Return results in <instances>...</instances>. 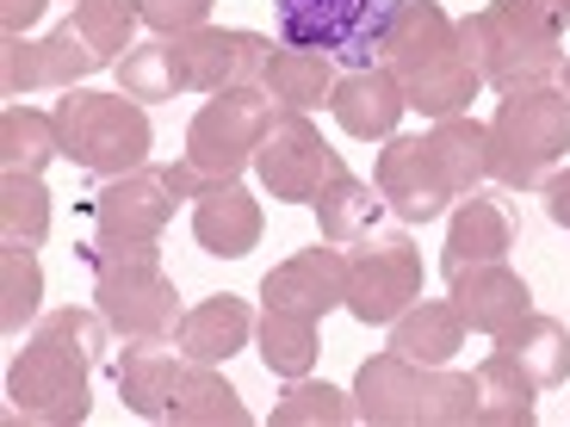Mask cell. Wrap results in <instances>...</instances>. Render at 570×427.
<instances>
[{
  "instance_id": "6da1fadb",
  "label": "cell",
  "mask_w": 570,
  "mask_h": 427,
  "mask_svg": "<svg viewBox=\"0 0 570 427\" xmlns=\"http://www.w3.org/2000/svg\"><path fill=\"white\" fill-rule=\"evenodd\" d=\"M106 316L100 310H50L38 328H31L26 354L7 366V403H13L19 421L31 427H75L87 421L94 397V371L106 359Z\"/></svg>"
},
{
  "instance_id": "7a4b0ae2",
  "label": "cell",
  "mask_w": 570,
  "mask_h": 427,
  "mask_svg": "<svg viewBox=\"0 0 570 427\" xmlns=\"http://www.w3.org/2000/svg\"><path fill=\"white\" fill-rule=\"evenodd\" d=\"M379 62L397 75L403 100H410L422 118L471 112L478 87H484V75H478V62L465 57V38H459V26L446 19L441 0H403L397 19H391V31H385Z\"/></svg>"
},
{
  "instance_id": "3957f363",
  "label": "cell",
  "mask_w": 570,
  "mask_h": 427,
  "mask_svg": "<svg viewBox=\"0 0 570 427\" xmlns=\"http://www.w3.org/2000/svg\"><path fill=\"white\" fill-rule=\"evenodd\" d=\"M354 415L366 427H471L478 378L446 366H415L397 347H385L354 371Z\"/></svg>"
},
{
  "instance_id": "277c9868",
  "label": "cell",
  "mask_w": 570,
  "mask_h": 427,
  "mask_svg": "<svg viewBox=\"0 0 570 427\" xmlns=\"http://www.w3.org/2000/svg\"><path fill=\"white\" fill-rule=\"evenodd\" d=\"M459 38H465V57L478 62L484 87H497V93L546 87L564 75V26L540 0H490L471 19H459Z\"/></svg>"
},
{
  "instance_id": "5b68a950",
  "label": "cell",
  "mask_w": 570,
  "mask_h": 427,
  "mask_svg": "<svg viewBox=\"0 0 570 427\" xmlns=\"http://www.w3.org/2000/svg\"><path fill=\"white\" fill-rule=\"evenodd\" d=\"M273 125V100L267 87H229V93H212L199 106V118L186 125V156L174 161V186L180 199H199L212 186H229L243 168H255V149Z\"/></svg>"
},
{
  "instance_id": "8992f818",
  "label": "cell",
  "mask_w": 570,
  "mask_h": 427,
  "mask_svg": "<svg viewBox=\"0 0 570 427\" xmlns=\"http://www.w3.org/2000/svg\"><path fill=\"white\" fill-rule=\"evenodd\" d=\"M570 156V87H521L490 118V180L533 192Z\"/></svg>"
},
{
  "instance_id": "52a82bcc",
  "label": "cell",
  "mask_w": 570,
  "mask_h": 427,
  "mask_svg": "<svg viewBox=\"0 0 570 427\" xmlns=\"http://www.w3.org/2000/svg\"><path fill=\"white\" fill-rule=\"evenodd\" d=\"M57 137H62V161L118 180V173L149 161V112L130 93H94V87H69L57 100Z\"/></svg>"
},
{
  "instance_id": "ba28073f",
  "label": "cell",
  "mask_w": 570,
  "mask_h": 427,
  "mask_svg": "<svg viewBox=\"0 0 570 427\" xmlns=\"http://www.w3.org/2000/svg\"><path fill=\"white\" fill-rule=\"evenodd\" d=\"M403 0H273L279 43H304L323 57H342L354 69H372L385 50V31Z\"/></svg>"
},
{
  "instance_id": "9c48e42d",
  "label": "cell",
  "mask_w": 570,
  "mask_h": 427,
  "mask_svg": "<svg viewBox=\"0 0 570 427\" xmlns=\"http://www.w3.org/2000/svg\"><path fill=\"white\" fill-rule=\"evenodd\" d=\"M422 298V248L410 242V229H372L366 242L347 255V316L360 322H397L410 304Z\"/></svg>"
},
{
  "instance_id": "30bf717a",
  "label": "cell",
  "mask_w": 570,
  "mask_h": 427,
  "mask_svg": "<svg viewBox=\"0 0 570 427\" xmlns=\"http://www.w3.org/2000/svg\"><path fill=\"white\" fill-rule=\"evenodd\" d=\"M94 310L106 316L112 335L125 341H149V335H174L180 328V291L161 272V260H118V267L94 272Z\"/></svg>"
},
{
  "instance_id": "8fae6325",
  "label": "cell",
  "mask_w": 570,
  "mask_h": 427,
  "mask_svg": "<svg viewBox=\"0 0 570 427\" xmlns=\"http://www.w3.org/2000/svg\"><path fill=\"white\" fill-rule=\"evenodd\" d=\"M255 173L279 205H316V192L347 168L304 112H279L267 125V137H261V149H255Z\"/></svg>"
},
{
  "instance_id": "7c38bea8",
  "label": "cell",
  "mask_w": 570,
  "mask_h": 427,
  "mask_svg": "<svg viewBox=\"0 0 570 427\" xmlns=\"http://www.w3.org/2000/svg\"><path fill=\"white\" fill-rule=\"evenodd\" d=\"M174 43V75L180 93H229V87H255L267 75L273 38L261 31H229V26H199Z\"/></svg>"
},
{
  "instance_id": "4fadbf2b",
  "label": "cell",
  "mask_w": 570,
  "mask_h": 427,
  "mask_svg": "<svg viewBox=\"0 0 570 427\" xmlns=\"http://www.w3.org/2000/svg\"><path fill=\"white\" fill-rule=\"evenodd\" d=\"M174 205H180V186L168 168H130L94 192L87 224H94V242H161Z\"/></svg>"
},
{
  "instance_id": "5bb4252c",
  "label": "cell",
  "mask_w": 570,
  "mask_h": 427,
  "mask_svg": "<svg viewBox=\"0 0 570 427\" xmlns=\"http://www.w3.org/2000/svg\"><path fill=\"white\" fill-rule=\"evenodd\" d=\"M94 69H106V57L94 50V43L81 38V26H57L50 38H7L0 43V87H7V100H19V93H43V87H57V93H69V87H81Z\"/></svg>"
},
{
  "instance_id": "9a60e30c",
  "label": "cell",
  "mask_w": 570,
  "mask_h": 427,
  "mask_svg": "<svg viewBox=\"0 0 570 427\" xmlns=\"http://www.w3.org/2000/svg\"><path fill=\"white\" fill-rule=\"evenodd\" d=\"M372 186L385 192L391 217H403V224H434V217L446 211V199H453L446 180L434 173V156H428L422 137H385Z\"/></svg>"
},
{
  "instance_id": "2e32d148",
  "label": "cell",
  "mask_w": 570,
  "mask_h": 427,
  "mask_svg": "<svg viewBox=\"0 0 570 427\" xmlns=\"http://www.w3.org/2000/svg\"><path fill=\"white\" fill-rule=\"evenodd\" d=\"M261 298L279 304V310H298L323 322L328 310L347 304V255H335V242H316L304 255L279 260V267L261 279Z\"/></svg>"
},
{
  "instance_id": "e0dca14e",
  "label": "cell",
  "mask_w": 570,
  "mask_h": 427,
  "mask_svg": "<svg viewBox=\"0 0 570 427\" xmlns=\"http://www.w3.org/2000/svg\"><path fill=\"white\" fill-rule=\"evenodd\" d=\"M328 112H335V125H342L347 137L385 142V137H397V118L410 112V100H403L397 75H391L385 62H372V69H354V75H342V81H335Z\"/></svg>"
},
{
  "instance_id": "ac0fdd59",
  "label": "cell",
  "mask_w": 570,
  "mask_h": 427,
  "mask_svg": "<svg viewBox=\"0 0 570 427\" xmlns=\"http://www.w3.org/2000/svg\"><path fill=\"white\" fill-rule=\"evenodd\" d=\"M453 304L471 335H502L533 310V291L509 260H484V267H465L453 279Z\"/></svg>"
},
{
  "instance_id": "d6986e66",
  "label": "cell",
  "mask_w": 570,
  "mask_h": 427,
  "mask_svg": "<svg viewBox=\"0 0 570 427\" xmlns=\"http://www.w3.org/2000/svg\"><path fill=\"white\" fill-rule=\"evenodd\" d=\"M261 205L248 199L243 186H212V192H199L193 199V242L205 248L212 260H243L248 248L261 242Z\"/></svg>"
},
{
  "instance_id": "ffe728a7",
  "label": "cell",
  "mask_w": 570,
  "mask_h": 427,
  "mask_svg": "<svg viewBox=\"0 0 570 427\" xmlns=\"http://www.w3.org/2000/svg\"><path fill=\"white\" fill-rule=\"evenodd\" d=\"M180 341L168 347V335H149V341H130L125 359H118V397L125 409H137L142 421H168V397H174V378H180Z\"/></svg>"
},
{
  "instance_id": "44dd1931",
  "label": "cell",
  "mask_w": 570,
  "mask_h": 427,
  "mask_svg": "<svg viewBox=\"0 0 570 427\" xmlns=\"http://www.w3.org/2000/svg\"><path fill=\"white\" fill-rule=\"evenodd\" d=\"M509 248H514V224H509V211H502L497 199H478V192H471V199L453 211V224H446L441 272H446V279H459L465 267H484V260H509Z\"/></svg>"
},
{
  "instance_id": "7402d4cb",
  "label": "cell",
  "mask_w": 570,
  "mask_h": 427,
  "mask_svg": "<svg viewBox=\"0 0 570 427\" xmlns=\"http://www.w3.org/2000/svg\"><path fill=\"white\" fill-rule=\"evenodd\" d=\"M174 341H180L186 359H199V366H224L229 354H243L248 341H255V316H248L243 298H205L193 304V310L180 316V328H174Z\"/></svg>"
},
{
  "instance_id": "603a6c76",
  "label": "cell",
  "mask_w": 570,
  "mask_h": 427,
  "mask_svg": "<svg viewBox=\"0 0 570 427\" xmlns=\"http://www.w3.org/2000/svg\"><path fill=\"white\" fill-rule=\"evenodd\" d=\"M428 156H434V173L446 180V192L453 199H471L478 186L490 180V125H478V118H434V130H428Z\"/></svg>"
},
{
  "instance_id": "cb8c5ba5",
  "label": "cell",
  "mask_w": 570,
  "mask_h": 427,
  "mask_svg": "<svg viewBox=\"0 0 570 427\" xmlns=\"http://www.w3.org/2000/svg\"><path fill=\"white\" fill-rule=\"evenodd\" d=\"M168 421L174 427H248V403L217 366L186 359L168 397Z\"/></svg>"
},
{
  "instance_id": "d4e9b609",
  "label": "cell",
  "mask_w": 570,
  "mask_h": 427,
  "mask_svg": "<svg viewBox=\"0 0 570 427\" xmlns=\"http://www.w3.org/2000/svg\"><path fill=\"white\" fill-rule=\"evenodd\" d=\"M335 57H323V50H304V43H273L267 57V75H261V87H267V100L285 106V112H311V106H323L328 93H335Z\"/></svg>"
},
{
  "instance_id": "484cf974",
  "label": "cell",
  "mask_w": 570,
  "mask_h": 427,
  "mask_svg": "<svg viewBox=\"0 0 570 427\" xmlns=\"http://www.w3.org/2000/svg\"><path fill=\"white\" fill-rule=\"evenodd\" d=\"M497 354H509L540 390H558L570 378V328L558 322V316L528 310L514 328H502V335H497Z\"/></svg>"
},
{
  "instance_id": "4316f807",
  "label": "cell",
  "mask_w": 570,
  "mask_h": 427,
  "mask_svg": "<svg viewBox=\"0 0 570 427\" xmlns=\"http://www.w3.org/2000/svg\"><path fill=\"white\" fill-rule=\"evenodd\" d=\"M385 211H391L385 192L366 186V180H354V173H335V180L316 192V229H323V242H335V248L366 242Z\"/></svg>"
},
{
  "instance_id": "83f0119b",
  "label": "cell",
  "mask_w": 570,
  "mask_h": 427,
  "mask_svg": "<svg viewBox=\"0 0 570 427\" xmlns=\"http://www.w3.org/2000/svg\"><path fill=\"white\" fill-rule=\"evenodd\" d=\"M391 347H397L403 359H415V366H446V359L465 347V316H459V304H434V298H415L410 310L391 322Z\"/></svg>"
},
{
  "instance_id": "f1b7e54d",
  "label": "cell",
  "mask_w": 570,
  "mask_h": 427,
  "mask_svg": "<svg viewBox=\"0 0 570 427\" xmlns=\"http://www.w3.org/2000/svg\"><path fill=\"white\" fill-rule=\"evenodd\" d=\"M471 378H478V427H533V415H540V403H533L540 385H533L509 354H490Z\"/></svg>"
},
{
  "instance_id": "f546056e",
  "label": "cell",
  "mask_w": 570,
  "mask_h": 427,
  "mask_svg": "<svg viewBox=\"0 0 570 427\" xmlns=\"http://www.w3.org/2000/svg\"><path fill=\"white\" fill-rule=\"evenodd\" d=\"M255 341H261V366H267L273 378H311L316 354H323L316 316L279 310V304H267V316L255 322Z\"/></svg>"
},
{
  "instance_id": "4dcf8cb0",
  "label": "cell",
  "mask_w": 570,
  "mask_h": 427,
  "mask_svg": "<svg viewBox=\"0 0 570 427\" xmlns=\"http://www.w3.org/2000/svg\"><path fill=\"white\" fill-rule=\"evenodd\" d=\"M57 156H62L57 112H31V106L0 112V173H43Z\"/></svg>"
},
{
  "instance_id": "1f68e13d",
  "label": "cell",
  "mask_w": 570,
  "mask_h": 427,
  "mask_svg": "<svg viewBox=\"0 0 570 427\" xmlns=\"http://www.w3.org/2000/svg\"><path fill=\"white\" fill-rule=\"evenodd\" d=\"M50 236V192L43 173H0V242L38 248Z\"/></svg>"
},
{
  "instance_id": "d6a6232c",
  "label": "cell",
  "mask_w": 570,
  "mask_h": 427,
  "mask_svg": "<svg viewBox=\"0 0 570 427\" xmlns=\"http://www.w3.org/2000/svg\"><path fill=\"white\" fill-rule=\"evenodd\" d=\"M354 421L347 390L316 385V378H285V397L273 403V427H342Z\"/></svg>"
},
{
  "instance_id": "836d02e7",
  "label": "cell",
  "mask_w": 570,
  "mask_h": 427,
  "mask_svg": "<svg viewBox=\"0 0 570 427\" xmlns=\"http://www.w3.org/2000/svg\"><path fill=\"white\" fill-rule=\"evenodd\" d=\"M112 69H118V93H130V100H142V106L174 100V93H180V75H174V43H130Z\"/></svg>"
},
{
  "instance_id": "e575fe53",
  "label": "cell",
  "mask_w": 570,
  "mask_h": 427,
  "mask_svg": "<svg viewBox=\"0 0 570 427\" xmlns=\"http://www.w3.org/2000/svg\"><path fill=\"white\" fill-rule=\"evenodd\" d=\"M38 298H43V267L31 248H0V328L19 335V328L38 316Z\"/></svg>"
},
{
  "instance_id": "d590c367",
  "label": "cell",
  "mask_w": 570,
  "mask_h": 427,
  "mask_svg": "<svg viewBox=\"0 0 570 427\" xmlns=\"http://www.w3.org/2000/svg\"><path fill=\"white\" fill-rule=\"evenodd\" d=\"M137 0H75V26L81 38L100 50L106 62H118L130 50V31H137Z\"/></svg>"
},
{
  "instance_id": "8d00e7d4",
  "label": "cell",
  "mask_w": 570,
  "mask_h": 427,
  "mask_svg": "<svg viewBox=\"0 0 570 427\" xmlns=\"http://www.w3.org/2000/svg\"><path fill=\"white\" fill-rule=\"evenodd\" d=\"M137 13L161 38H186V31H199L212 19V0H137Z\"/></svg>"
},
{
  "instance_id": "74e56055",
  "label": "cell",
  "mask_w": 570,
  "mask_h": 427,
  "mask_svg": "<svg viewBox=\"0 0 570 427\" xmlns=\"http://www.w3.org/2000/svg\"><path fill=\"white\" fill-rule=\"evenodd\" d=\"M540 192H546V217H552L558 229H570V168H552Z\"/></svg>"
},
{
  "instance_id": "f35d334b",
  "label": "cell",
  "mask_w": 570,
  "mask_h": 427,
  "mask_svg": "<svg viewBox=\"0 0 570 427\" xmlns=\"http://www.w3.org/2000/svg\"><path fill=\"white\" fill-rule=\"evenodd\" d=\"M50 0H0V26H7V38H26V26L43 13Z\"/></svg>"
},
{
  "instance_id": "ab89813d",
  "label": "cell",
  "mask_w": 570,
  "mask_h": 427,
  "mask_svg": "<svg viewBox=\"0 0 570 427\" xmlns=\"http://www.w3.org/2000/svg\"><path fill=\"white\" fill-rule=\"evenodd\" d=\"M540 7H546V13L558 19V26H570V0H540Z\"/></svg>"
},
{
  "instance_id": "60d3db41",
  "label": "cell",
  "mask_w": 570,
  "mask_h": 427,
  "mask_svg": "<svg viewBox=\"0 0 570 427\" xmlns=\"http://www.w3.org/2000/svg\"><path fill=\"white\" fill-rule=\"evenodd\" d=\"M564 87H570V62H564Z\"/></svg>"
}]
</instances>
